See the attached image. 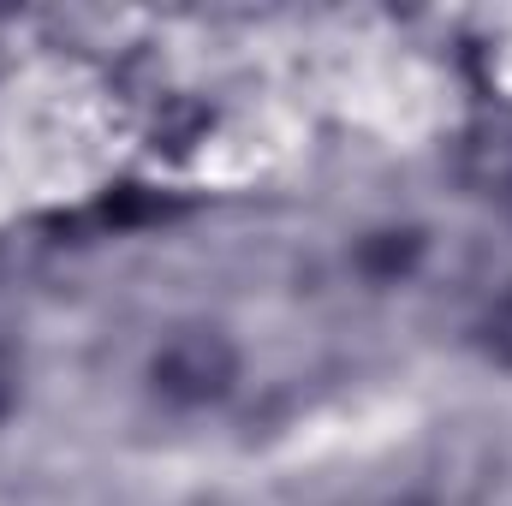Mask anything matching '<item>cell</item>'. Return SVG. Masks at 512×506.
Masks as SVG:
<instances>
[{"label": "cell", "mask_w": 512, "mask_h": 506, "mask_svg": "<svg viewBox=\"0 0 512 506\" xmlns=\"http://www.w3.org/2000/svg\"><path fill=\"white\" fill-rule=\"evenodd\" d=\"M149 381L173 405H209L239 381V352L221 328H179L149 358Z\"/></svg>", "instance_id": "1"}, {"label": "cell", "mask_w": 512, "mask_h": 506, "mask_svg": "<svg viewBox=\"0 0 512 506\" xmlns=\"http://www.w3.org/2000/svg\"><path fill=\"white\" fill-rule=\"evenodd\" d=\"M203 131H209V108H203V102L167 96V102L155 108V120H149V143L167 149V155H191V149L203 143Z\"/></svg>", "instance_id": "2"}, {"label": "cell", "mask_w": 512, "mask_h": 506, "mask_svg": "<svg viewBox=\"0 0 512 506\" xmlns=\"http://www.w3.org/2000/svg\"><path fill=\"white\" fill-rule=\"evenodd\" d=\"M417 256H423V239L405 227V233H370L364 245H358V268L370 274V280H399V274H411L417 268Z\"/></svg>", "instance_id": "3"}, {"label": "cell", "mask_w": 512, "mask_h": 506, "mask_svg": "<svg viewBox=\"0 0 512 506\" xmlns=\"http://www.w3.org/2000/svg\"><path fill=\"white\" fill-rule=\"evenodd\" d=\"M483 352H489L495 364H512V298L489 316V328H483Z\"/></svg>", "instance_id": "4"}, {"label": "cell", "mask_w": 512, "mask_h": 506, "mask_svg": "<svg viewBox=\"0 0 512 506\" xmlns=\"http://www.w3.org/2000/svg\"><path fill=\"white\" fill-rule=\"evenodd\" d=\"M12 399H18V370H12V358L0 352V417L12 411Z\"/></svg>", "instance_id": "5"}]
</instances>
